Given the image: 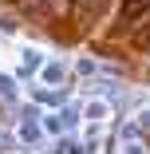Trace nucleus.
<instances>
[{"instance_id":"f257e3e1","label":"nucleus","mask_w":150,"mask_h":154,"mask_svg":"<svg viewBox=\"0 0 150 154\" xmlns=\"http://www.w3.org/2000/svg\"><path fill=\"white\" fill-rule=\"evenodd\" d=\"M138 40H142V44H150V24H146L142 32H138Z\"/></svg>"}]
</instances>
